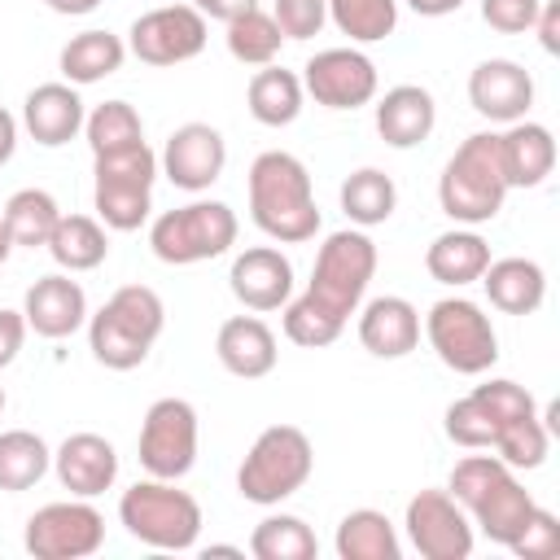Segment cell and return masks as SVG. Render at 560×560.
Returning <instances> with one entry per match:
<instances>
[{"label": "cell", "instance_id": "484cf974", "mask_svg": "<svg viewBox=\"0 0 560 560\" xmlns=\"http://www.w3.org/2000/svg\"><path fill=\"white\" fill-rule=\"evenodd\" d=\"M481 289L494 311L503 315H534L547 298V271L534 258H490L481 271Z\"/></svg>", "mask_w": 560, "mask_h": 560}, {"label": "cell", "instance_id": "b9f144b4", "mask_svg": "<svg viewBox=\"0 0 560 560\" xmlns=\"http://www.w3.org/2000/svg\"><path fill=\"white\" fill-rule=\"evenodd\" d=\"M271 18H276L284 39H311L328 22V0H276Z\"/></svg>", "mask_w": 560, "mask_h": 560}, {"label": "cell", "instance_id": "4dcf8cb0", "mask_svg": "<svg viewBox=\"0 0 560 560\" xmlns=\"http://www.w3.org/2000/svg\"><path fill=\"white\" fill-rule=\"evenodd\" d=\"M332 547H337L341 560H398L402 556V542H398L394 521L385 512H376V508L346 512L341 525H337Z\"/></svg>", "mask_w": 560, "mask_h": 560}, {"label": "cell", "instance_id": "e0dca14e", "mask_svg": "<svg viewBox=\"0 0 560 560\" xmlns=\"http://www.w3.org/2000/svg\"><path fill=\"white\" fill-rule=\"evenodd\" d=\"M468 105L490 122H521L534 105V74L512 57H486L468 74Z\"/></svg>", "mask_w": 560, "mask_h": 560}, {"label": "cell", "instance_id": "7bdbcfd3", "mask_svg": "<svg viewBox=\"0 0 560 560\" xmlns=\"http://www.w3.org/2000/svg\"><path fill=\"white\" fill-rule=\"evenodd\" d=\"M542 0H481V22L499 35H525Z\"/></svg>", "mask_w": 560, "mask_h": 560}, {"label": "cell", "instance_id": "8992f818", "mask_svg": "<svg viewBox=\"0 0 560 560\" xmlns=\"http://www.w3.org/2000/svg\"><path fill=\"white\" fill-rule=\"evenodd\" d=\"M118 521L136 542L153 551H188L197 547V534H201V503L175 481L144 477L131 490H122Z\"/></svg>", "mask_w": 560, "mask_h": 560}, {"label": "cell", "instance_id": "d6986e66", "mask_svg": "<svg viewBox=\"0 0 560 560\" xmlns=\"http://www.w3.org/2000/svg\"><path fill=\"white\" fill-rule=\"evenodd\" d=\"M22 315H26V328L35 337L61 341V337H74L88 324V293H83L79 280H70V271H52V276H39L26 289Z\"/></svg>", "mask_w": 560, "mask_h": 560}, {"label": "cell", "instance_id": "681fc988", "mask_svg": "<svg viewBox=\"0 0 560 560\" xmlns=\"http://www.w3.org/2000/svg\"><path fill=\"white\" fill-rule=\"evenodd\" d=\"M39 4H48L52 13H66V18H83V13H92L101 0H39Z\"/></svg>", "mask_w": 560, "mask_h": 560}, {"label": "cell", "instance_id": "7dc6e473", "mask_svg": "<svg viewBox=\"0 0 560 560\" xmlns=\"http://www.w3.org/2000/svg\"><path fill=\"white\" fill-rule=\"evenodd\" d=\"M13 149H18V118L0 105V166L13 158Z\"/></svg>", "mask_w": 560, "mask_h": 560}, {"label": "cell", "instance_id": "ac0fdd59", "mask_svg": "<svg viewBox=\"0 0 560 560\" xmlns=\"http://www.w3.org/2000/svg\"><path fill=\"white\" fill-rule=\"evenodd\" d=\"M228 289L245 311H280L293 298V262L276 245H249L232 258Z\"/></svg>", "mask_w": 560, "mask_h": 560}, {"label": "cell", "instance_id": "1f68e13d", "mask_svg": "<svg viewBox=\"0 0 560 560\" xmlns=\"http://www.w3.org/2000/svg\"><path fill=\"white\" fill-rule=\"evenodd\" d=\"M341 210H346V219L354 223V228H376V223H385L394 210H398V188H394V179L381 171V166H359V171H350L346 179H341Z\"/></svg>", "mask_w": 560, "mask_h": 560}, {"label": "cell", "instance_id": "6da1fadb", "mask_svg": "<svg viewBox=\"0 0 560 560\" xmlns=\"http://www.w3.org/2000/svg\"><path fill=\"white\" fill-rule=\"evenodd\" d=\"M245 188H249V219L262 236H271L280 245L315 241L319 206H315L311 171H306L302 158H293L284 149L258 153L254 166H249Z\"/></svg>", "mask_w": 560, "mask_h": 560}, {"label": "cell", "instance_id": "30bf717a", "mask_svg": "<svg viewBox=\"0 0 560 560\" xmlns=\"http://www.w3.org/2000/svg\"><path fill=\"white\" fill-rule=\"evenodd\" d=\"M424 337L433 354L459 376H481L499 363V332L472 298H438L424 315Z\"/></svg>", "mask_w": 560, "mask_h": 560}, {"label": "cell", "instance_id": "44dd1931", "mask_svg": "<svg viewBox=\"0 0 560 560\" xmlns=\"http://www.w3.org/2000/svg\"><path fill=\"white\" fill-rule=\"evenodd\" d=\"M83 118H88L83 96H79V88L66 83V79H61V83H39V88H31L26 101H22V127H26V136H31L35 144H44V149L70 144V140L83 131Z\"/></svg>", "mask_w": 560, "mask_h": 560}, {"label": "cell", "instance_id": "cb8c5ba5", "mask_svg": "<svg viewBox=\"0 0 560 560\" xmlns=\"http://www.w3.org/2000/svg\"><path fill=\"white\" fill-rule=\"evenodd\" d=\"M499 162L508 188H538L556 171V136L542 122H508L499 131Z\"/></svg>", "mask_w": 560, "mask_h": 560}, {"label": "cell", "instance_id": "d4e9b609", "mask_svg": "<svg viewBox=\"0 0 560 560\" xmlns=\"http://www.w3.org/2000/svg\"><path fill=\"white\" fill-rule=\"evenodd\" d=\"M214 354L219 363L241 376V381H258L276 368L280 359V346H276V332L258 319V315H232L219 324V337H214Z\"/></svg>", "mask_w": 560, "mask_h": 560}, {"label": "cell", "instance_id": "d6a6232c", "mask_svg": "<svg viewBox=\"0 0 560 560\" xmlns=\"http://www.w3.org/2000/svg\"><path fill=\"white\" fill-rule=\"evenodd\" d=\"M48 468H52V451L39 433H31V429L0 433V490L22 494V490L39 486Z\"/></svg>", "mask_w": 560, "mask_h": 560}, {"label": "cell", "instance_id": "f5cc1de1", "mask_svg": "<svg viewBox=\"0 0 560 560\" xmlns=\"http://www.w3.org/2000/svg\"><path fill=\"white\" fill-rule=\"evenodd\" d=\"M0 411H4V385H0Z\"/></svg>", "mask_w": 560, "mask_h": 560}, {"label": "cell", "instance_id": "f35d334b", "mask_svg": "<svg viewBox=\"0 0 560 560\" xmlns=\"http://www.w3.org/2000/svg\"><path fill=\"white\" fill-rule=\"evenodd\" d=\"M83 136H88V149L96 158V153H114V149L140 144L144 140V122L136 114V105H127V101H101L83 118Z\"/></svg>", "mask_w": 560, "mask_h": 560}, {"label": "cell", "instance_id": "9a60e30c", "mask_svg": "<svg viewBox=\"0 0 560 560\" xmlns=\"http://www.w3.org/2000/svg\"><path fill=\"white\" fill-rule=\"evenodd\" d=\"M376 61L350 48H324L302 66V92L324 109H359L376 96Z\"/></svg>", "mask_w": 560, "mask_h": 560}, {"label": "cell", "instance_id": "ee69618b", "mask_svg": "<svg viewBox=\"0 0 560 560\" xmlns=\"http://www.w3.org/2000/svg\"><path fill=\"white\" fill-rule=\"evenodd\" d=\"M26 315L22 311H9L0 306V368H9L18 354H22V341H26Z\"/></svg>", "mask_w": 560, "mask_h": 560}, {"label": "cell", "instance_id": "9c48e42d", "mask_svg": "<svg viewBox=\"0 0 560 560\" xmlns=\"http://www.w3.org/2000/svg\"><path fill=\"white\" fill-rule=\"evenodd\" d=\"M372 276H376V245H372V236L363 228H341V232L324 236V245L315 254V267H311L306 293L350 324V315L363 306V293H368Z\"/></svg>", "mask_w": 560, "mask_h": 560}, {"label": "cell", "instance_id": "7402d4cb", "mask_svg": "<svg viewBox=\"0 0 560 560\" xmlns=\"http://www.w3.org/2000/svg\"><path fill=\"white\" fill-rule=\"evenodd\" d=\"M359 341L376 359H407L420 346V311L398 293L372 298L359 311Z\"/></svg>", "mask_w": 560, "mask_h": 560}, {"label": "cell", "instance_id": "f546056e", "mask_svg": "<svg viewBox=\"0 0 560 560\" xmlns=\"http://www.w3.org/2000/svg\"><path fill=\"white\" fill-rule=\"evenodd\" d=\"M44 249H48L52 262H57L61 271H70V276H74V271H96V267L109 258V232H105V223L92 219V214H61Z\"/></svg>", "mask_w": 560, "mask_h": 560}, {"label": "cell", "instance_id": "5bb4252c", "mask_svg": "<svg viewBox=\"0 0 560 560\" xmlns=\"http://www.w3.org/2000/svg\"><path fill=\"white\" fill-rule=\"evenodd\" d=\"M402 529L411 538V547L424 560H468L477 529L468 521V512L446 494V490H420L407 499L402 512Z\"/></svg>", "mask_w": 560, "mask_h": 560}, {"label": "cell", "instance_id": "603a6c76", "mask_svg": "<svg viewBox=\"0 0 560 560\" xmlns=\"http://www.w3.org/2000/svg\"><path fill=\"white\" fill-rule=\"evenodd\" d=\"M438 127V105L433 92L420 83H398L376 101V136L389 149H416L433 136Z\"/></svg>", "mask_w": 560, "mask_h": 560}, {"label": "cell", "instance_id": "836d02e7", "mask_svg": "<svg viewBox=\"0 0 560 560\" xmlns=\"http://www.w3.org/2000/svg\"><path fill=\"white\" fill-rule=\"evenodd\" d=\"M249 556L254 560H315L319 556V538L302 516L276 512V516H262L254 525Z\"/></svg>", "mask_w": 560, "mask_h": 560}, {"label": "cell", "instance_id": "ba28073f", "mask_svg": "<svg viewBox=\"0 0 560 560\" xmlns=\"http://www.w3.org/2000/svg\"><path fill=\"white\" fill-rule=\"evenodd\" d=\"M236 210L228 201H188L175 210H162L149 228V249L158 262L166 267H192V262H210L219 254H228L236 245Z\"/></svg>", "mask_w": 560, "mask_h": 560}, {"label": "cell", "instance_id": "f1b7e54d", "mask_svg": "<svg viewBox=\"0 0 560 560\" xmlns=\"http://www.w3.org/2000/svg\"><path fill=\"white\" fill-rule=\"evenodd\" d=\"M302 101H306L302 74H293L284 66H258L254 79H249V88H245V105H249L254 122H262V127H289V122H298Z\"/></svg>", "mask_w": 560, "mask_h": 560}, {"label": "cell", "instance_id": "4fadbf2b", "mask_svg": "<svg viewBox=\"0 0 560 560\" xmlns=\"http://www.w3.org/2000/svg\"><path fill=\"white\" fill-rule=\"evenodd\" d=\"M210 39V22L192 4H162L131 22L127 52L144 66H184Z\"/></svg>", "mask_w": 560, "mask_h": 560}, {"label": "cell", "instance_id": "2e32d148", "mask_svg": "<svg viewBox=\"0 0 560 560\" xmlns=\"http://www.w3.org/2000/svg\"><path fill=\"white\" fill-rule=\"evenodd\" d=\"M228 166V140L219 136V127L210 122H184L166 136L158 171L184 188V192H206Z\"/></svg>", "mask_w": 560, "mask_h": 560}, {"label": "cell", "instance_id": "ffe728a7", "mask_svg": "<svg viewBox=\"0 0 560 560\" xmlns=\"http://www.w3.org/2000/svg\"><path fill=\"white\" fill-rule=\"evenodd\" d=\"M52 472L74 499H96L118 481V451L101 433H70L52 451Z\"/></svg>", "mask_w": 560, "mask_h": 560}, {"label": "cell", "instance_id": "8d00e7d4", "mask_svg": "<svg viewBox=\"0 0 560 560\" xmlns=\"http://www.w3.org/2000/svg\"><path fill=\"white\" fill-rule=\"evenodd\" d=\"M442 429H446V438H451L455 446H464V451H490L494 438H499V429H503V420H499V411L472 389V394H464V398H455V402L446 407Z\"/></svg>", "mask_w": 560, "mask_h": 560}, {"label": "cell", "instance_id": "8fae6325", "mask_svg": "<svg viewBox=\"0 0 560 560\" xmlns=\"http://www.w3.org/2000/svg\"><path fill=\"white\" fill-rule=\"evenodd\" d=\"M26 551L35 560H88L105 547V516L92 508V499H61L44 503L26 516L22 534Z\"/></svg>", "mask_w": 560, "mask_h": 560}, {"label": "cell", "instance_id": "83f0119b", "mask_svg": "<svg viewBox=\"0 0 560 560\" xmlns=\"http://www.w3.org/2000/svg\"><path fill=\"white\" fill-rule=\"evenodd\" d=\"M127 61V44L114 35V31H79L66 39L61 57H57V70L66 83L74 88H88V83H101L109 74H118Z\"/></svg>", "mask_w": 560, "mask_h": 560}, {"label": "cell", "instance_id": "7c38bea8", "mask_svg": "<svg viewBox=\"0 0 560 560\" xmlns=\"http://www.w3.org/2000/svg\"><path fill=\"white\" fill-rule=\"evenodd\" d=\"M140 468L162 481H179L197 464V407L188 398H158L140 420Z\"/></svg>", "mask_w": 560, "mask_h": 560}, {"label": "cell", "instance_id": "816d5d0a", "mask_svg": "<svg viewBox=\"0 0 560 560\" xmlns=\"http://www.w3.org/2000/svg\"><path fill=\"white\" fill-rule=\"evenodd\" d=\"M206 556H245L241 547H223V542H214V547H206Z\"/></svg>", "mask_w": 560, "mask_h": 560}, {"label": "cell", "instance_id": "f6af8a7d", "mask_svg": "<svg viewBox=\"0 0 560 560\" xmlns=\"http://www.w3.org/2000/svg\"><path fill=\"white\" fill-rule=\"evenodd\" d=\"M534 35H538V44H542V52H560V0H542L538 4V18H534V26H529Z\"/></svg>", "mask_w": 560, "mask_h": 560}, {"label": "cell", "instance_id": "ab89813d", "mask_svg": "<svg viewBox=\"0 0 560 560\" xmlns=\"http://www.w3.org/2000/svg\"><path fill=\"white\" fill-rule=\"evenodd\" d=\"M341 332H346V319L332 315V311H328L324 302H315L311 293L284 302V337H289L293 346H302V350H324V346H332Z\"/></svg>", "mask_w": 560, "mask_h": 560}, {"label": "cell", "instance_id": "d590c367", "mask_svg": "<svg viewBox=\"0 0 560 560\" xmlns=\"http://www.w3.org/2000/svg\"><path fill=\"white\" fill-rule=\"evenodd\" d=\"M228 26V52L241 61V66H271L276 57H280V44H284V35H280V26H276V18L271 13H262V9H249V13H241V18H232V22H223Z\"/></svg>", "mask_w": 560, "mask_h": 560}, {"label": "cell", "instance_id": "c3c4849f", "mask_svg": "<svg viewBox=\"0 0 560 560\" xmlns=\"http://www.w3.org/2000/svg\"><path fill=\"white\" fill-rule=\"evenodd\" d=\"M411 4V13H420V18H446V13H455L464 0H407Z\"/></svg>", "mask_w": 560, "mask_h": 560}, {"label": "cell", "instance_id": "4316f807", "mask_svg": "<svg viewBox=\"0 0 560 560\" xmlns=\"http://www.w3.org/2000/svg\"><path fill=\"white\" fill-rule=\"evenodd\" d=\"M490 267V245L477 228H451L442 236L429 241L424 249V271L438 280V284H451V289H464L472 280H481V271Z\"/></svg>", "mask_w": 560, "mask_h": 560}, {"label": "cell", "instance_id": "277c9868", "mask_svg": "<svg viewBox=\"0 0 560 560\" xmlns=\"http://www.w3.org/2000/svg\"><path fill=\"white\" fill-rule=\"evenodd\" d=\"M503 162H499V131H472L438 175V206L459 228H481L503 210L508 197Z\"/></svg>", "mask_w": 560, "mask_h": 560}, {"label": "cell", "instance_id": "60d3db41", "mask_svg": "<svg viewBox=\"0 0 560 560\" xmlns=\"http://www.w3.org/2000/svg\"><path fill=\"white\" fill-rule=\"evenodd\" d=\"M508 551L521 560H551L560 551V516L547 508H534V516L525 521V529L512 538Z\"/></svg>", "mask_w": 560, "mask_h": 560}, {"label": "cell", "instance_id": "e575fe53", "mask_svg": "<svg viewBox=\"0 0 560 560\" xmlns=\"http://www.w3.org/2000/svg\"><path fill=\"white\" fill-rule=\"evenodd\" d=\"M57 219H61V206H57V197L44 192V188H18V192L4 201V228H9V241L22 245V249H39V245H48Z\"/></svg>", "mask_w": 560, "mask_h": 560}, {"label": "cell", "instance_id": "74e56055", "mask_svg": "<svg viewBox=\"0 0 560 560\" xmlns=\"http://www.w3.org/2000/svg\"><path fill=\"white\" fill-rule=\"evenodd\" d=\"M328 22L350 44H376L398 26V0H328Z\"/></svg>", "mask_w": 560, "mask_h": 560}, {"label": "cell", "instance_id": "5b68a950", "mask_svg": "<svg viewBox=\"0 0 560 560\" xmlns=\"http://www.w3.org/2000/svg\"><path fill=\"white\" fill-rule=\"evenodd\" d=\"M315 472V446L298 424H267L236 468V490L245 503L276 508L298 494Z\"/></svg>", "mask_w": 560, "mask_h": 560}, {"label": "cell", "instance_id": "3957f363", "mask_svg": "<svg viewBox=\"0 0 560 560\" xmlns=\"http://www.w3.org/2000/svg\"><path fill=\"white\" fill-rule=\"evenodd\" d=\"M166 328V306L149 284H122L109 302L88 315V350L109 372H131L149 359L153 341Z\"/></svg>", "mask_w": 560, "mask_h": 560}, {"label": "cell", "instance_id": "f907efd6", "mask_svg": "<svg viewBox=\"0 0 560 560\" xmlns=\"http://www.w3.org/2000/svg\"><path fill=\"white\" fill-rule=\"evenodd\" d=\"M9 249H13V241H9V228H4V210H0V262L9 258Z\"/></svg>", "mask_w": 560, "mask_h": 560}, {"label": "cell", "instance_id": "bcb514c9", "mask_svg": "<svg viewBox=\"0 0 560 560\" xmlns=\"http://www.w3.org/2000/svg\"><path fill=\"white\" fill-rule=\"evenodd\" d=\"M192 9L210 22H232V18H241V13H249V9H258V0H192Z\"/></svg>", "mask_w": 560, "mask_h": 560}, {"label": "cell", "instance_id": "52a82bcc", "mask_svg": "<svg viewBox=\"0 0 560 560\" xmlns=\"http://www.w3.org/2000/svg\"><path fill=\"white\" fill-rule=\"evenodd\" d=\"M158 153L140 140L114 153L92 158V206L96 219L109 232H136L153 210V179H158Z\"/></svg>", "mask_w": 560, "mask_h": 560}, {"label": "cell", "instance_id": "7a4b0ae2", "mask_svg": "<svg viewBox=\"0 0 560 560\" xmlns=\"http://www.w3.org/2000/svg\"><path fill=\"white\" fill-rule=\"evenodd\" d=\"M446 494L468 512L472 529H481L499 547H512V538L538 508L534 494L516 481V468H508L499 455H464L451 468Z\"/></svg>", "mask_w": 560, "mask_h": 560}]
</instances>
